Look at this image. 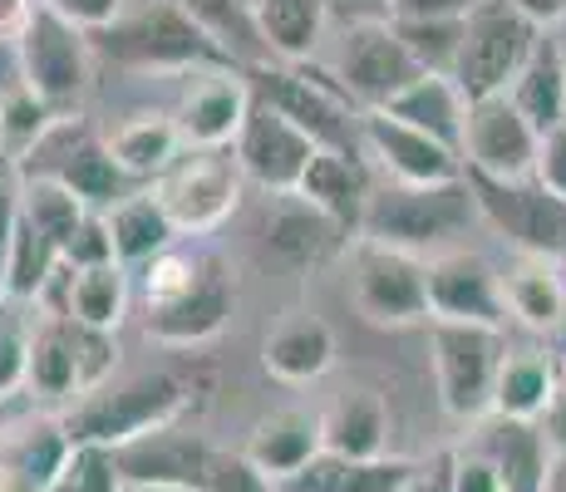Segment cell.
Returning <instances> with one entry per match:
<instances>
[{"instance_id": "1", "label": "cell", "mask_w": 566, "mask_h": 492, "mask_svg": "<svg viewBox=\"0 0 566 492\" xmlns=\"http://www.w3.org/2000/svg\"><path fill=\"white\" fill-rule=\"evenodd\" d=\"M94 54L144 74L237 70L227 40L182 0H148L138 10H124L114 25L94 35Z\"/></svg>"}, {"instance_id": "2", "label": "cell", "mask_w": 566, "mask_h": 492, "mask_svg": "<svg viewBox=\"0 0 566 492\" xmlns=\"http://www.w3.org/2000/svg\"><path fill=\"white\" fill-rule=\"evenodd\" d=\"M188 404H192L188 379L172 375V369H148V375L124 379V385H104L84 394V399H74L60 423L74 448H108V453H118V448L178 423Z\"/></svg>"}, {"instance_id": "3", "label": "cell", "mask_w": 566, "mask_h": 492, "mask_svg": "<svg viewBox=\"0 0 566 492\" xmlns=\"http://www.w3.org/2000/svg\"><path fill=\"white\" fill-rule=\"evenodd\" d=\"M473 217H478V202H473L468 178L439 182V188H405V182H389V188H375V197H369L360 237L365 242L399 247V251L423 257L429 247H443L449 237H459Z\"/></svg>"}, {"instance_id": "4", "label": "cell", "mask_w": 566, "mask_h": 492, "mask_svg": "<svg viewBox=\"0 0 566 492\" xmlns=\"http://www.w3.org/2000/svg\"><path fill=\"white\" fill-rule=\"evenodd\" d=\"M537 45H542V30L522 15L513 0H478L473 15L463 20V50H459L453 84L463 90L468 104L507 94Z\"/></svg>"}, {"instance_id": "5", "label": "cell", "mask_w": 566, "mask_h": 492, "mask_svg": "<svg viewBox=\"0 0 566 492\" xmlns=\"http://www.w3.org/2000/svg\"><path fill=\"white\" fill-rule=\"evenodd\" d=\"M20 178H54L80 197L90 212H114L124 197L138 192V182L108 153V138H99L80 114H64L50 128V138L20 163Z\"/></svg>"}, {"instance_id": "6", "label": "cell", "mask_w": 566, "mask_h": 492, "mask_svg": "<svg viewBox=\"0 0 566 492\" xmlns=\"http://www.w3.org/2000/svg\"><path fill=\"white\" fill-rule=\"evenodd\" d=\"M429 345H433V385H439L443 414L459 423H483L493 414L497 369L507 359L503 331L433 321Z\"/></svg>"}, {"instance_id": "7", "label": "cell", "mask_w": 566, "mask_h": 492, "mask_svg": "<svg viewBox=\"0 0 566 492\" xmlns=\"http://www.w3.org/2000/svg\"><path fill=\"white\" fill-rule=\"evenodd\" d=\"M463 178L473 188L478 217L497 237H507V247L517 257H547L566 266V202L557 192H547L537 178L497 182L483 178V172H463Z\"/></svg>"}, {"instance_id": "8", "label": "cell", "mask_w": 566, "mask_h": 492, "mask_svg": "<svg viewBox=\"0 0 566 492\" xmlns=\"http://www.w3.org/2000/svg\"><path fill=\"white\" fill-rule=\"evenodd\" d=\"M247 84H252L256 98L276 104L286 118H296L301 128L315 138L321 148H340V153H365L360 148V118L365 108H355V98L340 90V84L321 80V74H306L296 64H261V70H247Z\"/></svg>"}, {"instance_id": "9", "label": "cell", "mask_w": 566, "mask_h": 492, "mask_svg": "<svg viewBox=\"0 0 566 492\" xmlns=\"http://www.w3.org/2000/svg\"><path fill=\"white\" fill-rule=\"evenodd\" d=\"M242 182H247V172L232 148L227 153L188 148L154 182V192H158L163 212L172 217V227H178V237H202V232H217L237 212Z\"/></svg>"}, {"instance_id": "10", "label": "cell", "mask_w": 566, "mask_h": 492, "mask_svg": "<svg viewBox=\"0 0 566 492\" xmlns=\"http://www.w3.org/2000/svg\"><path fill=\"white\" fill-rule=\"evenodd\" d=\"M350 295L355 311L369 325H389V331H405V325L433 321L429 315V261L413 257L399 247H379L365 242L350 257Z\"/></svg>"}, {"instance_id": "11", "label": "cell", "mask_w": 566, "mask_h": 492, "mask_svg": "<svg viewBox=\"0 0 566 492\" xmlns=\"http://www.w3.org/2000/svg\"><path fill=\"white\" fill-rule=\"evenodd\" d=\"M15 64H20V80L45 98L54 114H70L94 80V35L40 6L35 25H30V35L15 50Z\"/></svg>"}, {"instance_id": "12", "label": "cell", "mask_w": 566, "mask_h": 492, "mask_svg": "<svg viewBox=\"0 0 566 492\" xmlns=\"http://www.w3.org/2000/svg\"><path fill=\"white\" fill-rule=\"evenodd\" d=\"M419 74H423L419 60L405 50V40L395 35L389 20H355L345 30L340 60H335V84L355 98V108H365V114L389 108Z\"/></svg>"}, {"instance_id": "13", "label": "cell", "mask_w": 566, "mask_h": 492, "mask_svg": "<svg viewBox=\"0 0 566 492\" xmlns=\"http://www.w3.org/2000/svg\"><path fill=\"white\" fill-rule=\"evenodd\" d=\"M429 315L449 325H483L503 331L507 325V295L503 271L478 251H433L429 257Z\"/></svg>"}, {"instance_id": "14", "label": "cell", "mask_w": 566, "mask_h": 492, "mask_svg": "<svg viewBox=\"0 0 566 492\" xmlns=\"http://www.w3.org/2000/svg\"><path fill=\"white\" fill-rule=\"evenodd\" d=\"M542 134L517 114V104L507 94L478 98L468 104V134H463V168L483 172L497 182H522L537 168Z\"/></svg>"}, {"instance_id": "15", "label": "cell", "mask_w": 566, "mask_h": 492, "mask_svg": "<svg viewBox=\"0 0 566 492\" xmlns=\"http://www.w3.org/2000/svg\"><path fill=\"white\" fill-rule=\"evenodd\" d=\"M232 153H237V163H242L247 178L261 182L271 197H281V192H296L301 188V178H306V168L315 163L321 144H315L296 118L281 114L276 104L256 98Z\"/></svg>"}, {"instance_id": "16", "label": "cell", "mask_w": 566, "mask_h": 492, "mask_svg": "<svg viewBox=\"0 0 566 492\" xmlns=\"http://www.w3.org/2000/svg\"><path fill=\"white\" fill-rule=\"evenodd\" d=\"M252 104L256 94L242 70H202V74H188V90H182L172 118H178V134L188 148L227 153L242 138Z\"/></svg>"}, {"instance_id": "17", "label": "cell", "mask_w": 566, "mask_h": 492, "mask_svg": "<svg viewBox=\"0 0 566 492\" xmlns=\"http://www.w3.org/2000/svg\"><path fill=\"white\" fill-rule=\"evenodd\" d=\"M360 148H365V158H375V168L389 182H405V188H439V182H459L468 172L463 153L443 148L439 138L399 124L385 108L360 118Z\"/></svg>"}, {"instance_id": "18", "label": "cell", "mask_w": 566, "mask_h": 492, "mask_svg": "<svg viewBox=\"0 0 566 492\" xmlns=\"http://www.w3.org/2000/svg\"><path fill=\"white\" fill-rule=\"evenodd\" d=\"M232 305H237L232 276H227L222 261L207 257L198 286L182 291L178 301L158 305V311H148L144 331H148V341H158V345H168V349H192V345L212 341V335L222 331L227 315H232Z\"/></svg>"}, {"instance_id": "19", "label": "cell", "mask_w": 566, "mask_h": 492, "mask_svg": "<svg viewBox=\"0 0 566 492\" xmlns=\"http://www.w3.org/2000/svg\"><path fill=\"white\" fill-rule=\"evenodd\" d=\"M473 448H483L493 458L503 492H547L562 468V453L542 433V423H527V419H497V414H488L478 423Z\"/></svg>"}, {"instance_id": "20", "label": "cell", "mask_w": 566, "mask_h": 492, "mask_svg": "<svg viewBox=\"0 0 566 492\" xmlns=\"http://www.w3.org/2000/svg\"><path fill=\"white\" fill-rule=\"evenodd\" d=\"M212 453L217 448L198 439V433L178 429V423H168V429L148 433V439L118 448V473H124V483H178V488H198L207 483V468H212Z\"/></svg>"}, {"instance_id": "21", "label": "cell", "mask_w": 566, "mask_h": 492, "mask_svg": "<svg viewBox=\"0 0 566 492\" xmlns=\"http://www.w3.org/2000/svg\"><path fill=\"white\" fill-rule=\"evenodd\" d=\"M419 478H423V463L399 458V453H389V458L321 453L296 478L276 483V492H409Z\"/></svg>"}, {"instance_id": "22", "label": "cell", "mask_w": 566, "mask_h": 492, "mask_svg": "<svg viewBox=\"0 0 566 492\" xmlns=\"http://www.w3.org/2000/svg\"><path fill=\"white\" fill-rule=\"evenodd\" d=\"M296 192L306 197L311 207H321L331 222H340L350 237H360L365 207H369V197H375V182H369V168H365L360 153L321 148Z\"/></svg>"}, {"instance_id": "23", "label": "cell", "mask_w": 566, "mask_h": 492, "mask_svg": "<svg viewBox=\"0 0 566 492\" xmlns=\"http://www.w3.org/2000/svg\"><path fill=\"white\" fill-rule=\"evenodd\" d=\"M247 463L256 473H266L271 483H286L296 478L306 463L325 453V439H321V414H306V409H276L252 429L247 439Z\"/></svg>"}, {"instance_id": "24", "label": "cell", "mask_w": 566, "mask_h": 492, "mask_svg": "<svg viewBox=\"0 0 566 492\" xmlns=\"http://www.w3.org/2000/svg\"><path fill=\"white\" fill-rule=\"evenodd\" d=\"M266 242L276 257L296 261V266H315V261H331L340 247H350V232L340 222L311 207L301 192H281L276 207L266 212Z\"/></svg>"}, {"instance_id": "25", "label": "cell", "mask_w": 566, "mask_h": 492, "mask_svg": "<svg viewBox=\"0 0 566 492\" xmlns=\"http://www.w3.org/2000/svg\"><path fill=\"white\" fill-rule=\"evenodd\" d=\"M325 453L340 458H389V409L375 389H340L321 409Z\"/></svg>"}, {"instance_id": "26", "label": "cell", "mask_w": 566, "mask_h": 492, "mask_svg": "<svg viewBox=\"0 0 566 492\" xmlns=\"http://www.w3.org/2000/svg\"><path fill=\"white\" fill-rule=\"evenodd\" d=\"M503 295L513 321L527 331L552 335L566 321V266L547 257H513L503 266Z\"/></svg>"}, {"instance_id": "27", "label": "cell", "mask_w": 566, "mask_h": 492, "mask_svg": "<svg viewBox=\"0 0 566 492\" xmlns=\"http://www.w3.org/2000/svg\"><path fill=\"white\" fill-rule=\"evenodd\" d=\"M261 365L281 385H311L335 365V331L321 315H291L261 345Z\"/></svg>"}, {"instance_id": "28", "label": "cell", "mask_w": 566, "mask_h": 492, "mask_svg": "<svg viewBox=\"0 0 566 492\" xmlns=\"http://www.w3.org/2000/svg\"><path fill=\"white\" fill-rule=\"evenodd\" d=\"M108 153H114V163L138 182V188H154L163 172L188 153V144H182L178 118L172 114H134L108 134Z\"/></svg>"}, {"instance_id": "29", "label": "cell", "mask_w": 566, "mask_h": 492, "mask_svg": "<svg viewBox=\"0 0 566 492\" xmlns=\"http://www.w3.org/2000/svg\"><path fill=\"white\" fill-rule=\"evenodd\" d=\"M30 389L40 399H80L84 394V359H80V325L60 311H45L30 345Z\"/></svg>"}, {"instance_id": "30", "label": "cell", "mask_w": 566, "mask_h": 492, "mask_svg": "<svg viewBox=\"0 0 566 492\" xmlns=\"http://www.w3.org/2000/svg\"><path fill=\"white\" fill-rule=\"evenodd\" d=\"M385 114H395L399 124L419 128V134L439 138L443 148L463 153V134H468V98H463V90L449 80V74H419V80H413L409 90L385 108Z\"/></svg>"}, {"instance_id": "31", "label": "cell", "mask_w": 566, "mask_h": 492, "mask_svg": "<svg viewBox=\"0 0 566 492\" xmlns=\"http://www.w3.org/2000/svg\"><path fill=\"white\" fill-rule=\"evenodd\" d=\"M104 222H108V237H114L118 266H148V261H158L163 251H172V242H178V227L163 212L154 188H138L134 197H124L114 212H104Z\"/></svg>"}, {"instance_id": "32", "label": "cell", "mask_w": 566, "mask_h": 492, "mask_svg": "<svg viewBox=\"0 0 566 492\" xmlns=\"http://www.w3.org/2000/svg\"><path fill=\"white\" fill-rule=\"evenodd\" d=\"M557 375H562V359H552L547 349H507L503 369H497L493 414L497 419L542 423L552 394H557Z\"/></svg>"}, {"instance_id": "33", "label": "cell", "mask_w": 566, "mask_h": 492, "mask_svg": "<svg viewBox=\"0 0 566 492\" xmlns=\"http://www.w3.org/2000/svg\"><path fill=\"white\" fill-rule=\"evenodd\" d=\"M247 25L281 64H301L325 35V0H256Z\"/></svg>"}, {"instance_id": "34", "label": "cell", "mask_w": 566, "mask_h": 492, "mask_svg": "<svg viewBox=\"0 0 566 492\" xmlns=\"http://www.w3.org/2000/svg\"><path fill=\"white\" fill-rule=\"evenodd\" d=\"M507 98L517 104V114L527 118L537 134H552V128L566 124V54L557 40L542 35V45L532 50V60L522 64V74L513 80Z\"/></svg>"}, {"instance_id": "35", "label": "cell", "mask_w": 566, "mask_h": 492, "mask_svg": "<svg viewBox=\"0 0 566 492\" xmlns=\"http://www.w3.org/2000/svg\"><path fill=\"white\" fill-rule=\"evenodd\" d=\"M60 315L90 325V331L118 335L128 315V266L108 261V266H90V271H70L64 266V305Z\"/></svg>"}, {"instance_id": "36", "label": "cell", "mask_w": 566, "mask_h": 492, "mask_svg": "<svg viewBox=\"0 0 566 492\" xmlns=\"http://www.w3.org/2000/svg\"><path fill=\"white\" fill-rule=\"evenodd\" d=\"M15 182H20V217H25L50 247H60V257H64V247L74 242V232H80L94 212L54 178H20L15 172Z\"/></svg>"}, {"instance_id": "37", "label": "cell", "mask_w": 566, "mask_h": 492, "mask_svg": "<svg viewBox=\"0 0 566 492\" xmlns=\"http://www.w3.org/2000/svg\"><path fill=\"white\" fill-rule=\"evenodd\" d=\"M60 118L64 114H54V108L35 90H30L25 80L6 84V90H0V144H6L10 168H20L30 153L45 144L50 128L60 124Z\"/></svg>"}, {"instance_id": "38", "label": "cell", "mask_w": 566, "mask_h": 492, "mask_svg": "<svg viewBox=\"0 0 566 492\" xmlns=\"http://www.w3.org/2000/svg\"><path fill=\"white\" fill-rule=\"evenodd\" d=\"M64 271V257L60 247H50L45 237L35 232V227L20 217L15 222V237H10V257H6V295H15V301H30L35 305L40 295H45L54 281H60Z\"/></svg>"}, {"instance_id": "39", "label": "cell", "mask_w": 566, "mask_h": 492, "mask_svg": "<svg viewBox=\"0 0 566 492\" xmlns=\"http://www.w3.org/2000/svg\"><path fill=\"white\" fill-rule=\"evenodd\" d=\"M70 433H64V423H40V429H30L25 439H20L15 448H10V463L6 473L25 478V483H35L40 492H50L54 483H60V473L70 468Z\"/></svg>"}, {"instance_id": "40", "label": "cell", "mask_w": 566, "mask_h": 492, "mask_svg": "<svg viewBox=\"0 0 566 492\" xmlns=\"http://www.w3.org/2000/svg\"><path fill=\"white\" fill-rule=\"evenodd\" d=\"M35 315L30 301L0 291V399L30 385V345H35Z\"/></svg>"}, {"instance_id": "41", "label": "cell", "mask_w": 566, "mask_h": 492, "mask_svg": "<svg viewBox=\"0 0 566 492\" xmlns=\"http://www.w3.org/2000/svg\"><path fill=\"white\" fill-rule=\"evenodd\" d=\"M389 25L405 40V50L419 60L423 74H449L453 80L463 50V20H389Z\"/></svg>"}, {"instance_id": "42", "label": "cell", "mask_w": 566, "mask_h": 492, "mask_svg": "<svg viewBox=\"0 0 566 492\" xmlns=\"http://www.w3.org/2000/svg\"><path fill=\"white\" fill-rule=\"evenodd\" d=\"M202 266H207V257H198V251H178V247L163 251L158 261H148V266H144V301H148V311H158V305L178 301L182 291L198 286Z\"/></svg>"}, {"instance_id": "43", "label": "cell", "mask_w": 566, "mask_h": 492, "mask_svg": "<svg viewBox=\"0 0 566 492\" xmlns=\"http://www.w3.org/2000/svg\"><path fill=\"white\" fill-rule=\"evenodd\" d=\"M443 473H449V492H503L493 458L483 448H453L443 453Z\"/></svg>"}, {"instance_id": "44", "label": "cell", "mask_w": 566, "mask_h": 492, "mask_svg": "<svg viewBox=\"0 0 566 492\" xmlns=\"http://www.w3.org/2000/svg\"><path fill=\"white\" fill-rule=\"evenodd\" d=\"M202 492H276L266 473H256L252 463H247V453L237 448V453H222L217 448L212 453V468H207V483Z\"/></svg>"}, {"instance_id": "45", "label": "cell", "mask_w": 566, "mask_h": 492, "mask_svg": "<svg viewBox=\"0 0 566 492\" xmlns=\"http://www.w3.org/2000/svg\"><path fill=\"white\" fill-rule=\"evenodd\" d=\"M108 261H118L114 257V237H108L104 212H94L90 222L74 232V242L64 247V266H70V271H90V266H108Z\"/></svg>"}, {"instance_id": "46", "label": "cell", "mask_w": 566, "mask_h": 492, "mask_svg": "<svg viewBox=\"0 0 566 492\" xmlns=\"http://www.w3.org/2000/svg\"><path fill=\"white\" fill-rule=\"evenodd\" d=\"M45 10H54V15L74 20L80 30H90V35H99V30H108L118 15L128 10V0H40Z\"/></svg>"}, {"instance_id": "47", "label": "cell", "mask_w": 566, "mask_h": 492, "mask_svg": "<svg viewBox=\"0 0 566 492\" xmlns=\"http://www.w3.org/2000/svg\"><path fill=\"white\" fill-rule=\"evenodd\" d=\"M532 178L542 182L547 192H557L566 202V124L552 128V134H542V148H537V168H532Z\"/></svg>"}, {"instance_id": "48", "label": "cell", "mask_w": 566, "mask_h": 492, "mask_svg": "<svg viewBox=\"0 0 566 492\" xmlns=\"http://www.w3.org/2000/svg\"><path fill=\"white\" fill-rule=\"evenodd\" d=\"M385 20H468L478 0H385Z\"/></svg>"}, {"instance_id": "49", "label": "cell", "mask_w": 566, "mask_h": 492, "mask_svg": "<svg viewBox=\"0 0 566 492\" xmlns=\"http://www.w3.org/2000/svg\"><path fill=\"white\" fill-rule=\"evenodd\" d=\"M542 433H547L552 448L566 458V359H562V375H557V394H552L547 414H542Z\"/></svg>"}, {"instance_id": "50", "label": "cell", "mask_w": 566, "mask_h": 492, "mask_svg": "<svg viewBox=\"0 0 566 492\" xmlns=\"http://www.w3.org/2000/svg\"><path fill=\"white\" fill-rule=\"evenodd\" d=\"M513 6H517L537 30H547V25H557V20H566V0H513Z\"/></svg>"}, {"instance_id": "51", "label": "cell", "mask_w": 566, "mask_h": 492, "mask_svg": "<svg viewBox=\"0 0 566 492\" xmlns=\"http://www.w3.org/2000/svg\"><path fill=\"white\" fill-rule=\"evenodd\" d=\"M409 492H449V473H443V458L433 468H423V478Z\"/></svg>"}, {"instance_id": "52", "label": "cell", "mask_w": 566, "mask_h": 492, "mask_svg": "<svg viewBox=\"0 0 566 492\" xmlns=\"http://www.w3.org/2000/svg\"><path fill=\"white\" fill-rule=\"evenodd\" d=\"M124 492H198V488H178V483H124Z\"/></svg>"}, {"instance_id": "53", "label": "cell", "mask_w": 566, "mask_h": 492, "mask_svg": "<svg viewBox=\"0 0 566 492\" xmlns=\"http://www.w3.org/2000/svg\"><path fill=\"white\" fill-rule=\"evenodd\" d=\"M0 492H40V488L25 483V478H15V473H0Z\"/></svg>"}, {"instance_id": "54", "label": "cell", "mask_w": 566, "mask_h": 492, "mask_svg": "<svg viewBox=\"0 0 566 492\" xmlns=\"http://www.w3.org/2000/svg\"><path fill=\"white\" fill-rule=\"evenodd\" d=\"M547 492H566V458H562V468H557V478H552Z\"/></svg>"}, {"instance_id": "55", "label": "cell", "mask_w": 566, "mask_h": 492, "mask_svg": "<svg viewBox=\"0 0 566 492\" xmlns=\"http://www.w3.org/2000/svg\"><path fill=\"white\" fill-rule=\"evenodd\" d=\"M0 172H10V158H6V144H0Z\"/></svg>"}]
</instances>
